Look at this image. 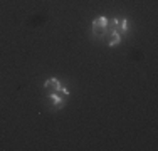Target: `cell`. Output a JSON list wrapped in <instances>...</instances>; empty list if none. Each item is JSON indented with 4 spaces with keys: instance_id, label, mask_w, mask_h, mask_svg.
<instances>
[{
    "instance_id": "cell-1",
    "label": "cell",
    "mask_w": 158,
    "mask_h": 151,
    "mask_svg": "<svg viewBox=\"0 0 158 151\" xmlns=\"http://www.w3.org/2000/svg\"><path fill=\"white\" fill-rule=\"evenodd\" d=\"M67 97H69V91L64 89V88H61L57 92L49 94V99L52 101V106H54L56 109H61L62 106H64V103L67 101Z\"/></svg>"
},
{
    "instance_id": "cell-2",
    "label": "cell",
    "mask_w": 158,
    "mask_h": 151,
    "mask_svg": "<svg viewBox=\"0 0 158 151\" xmlns=\"http://www.w3.org/2000/svg\"><path fill=\"white\" fill-rule=\"evenodd\" d=\"M106 22H108L106 17H98L93 20V32H94V35H98V37L104 35V32H106Z\"/></svg>"
},
{
    "instance_id": "cell-3",
    "label": "cell",
    "mask_w": 158,
    "mask_h": 151,
    "mask_svg": "<svg viewBox=\"0 0 158 151\" xmlns=\"http://www.w3.org/2000/svg\"><path fill=\"white\" fill-rule=\"evenodd\" d=\"M44 88H46V91H47V94H52V92H57L59 89L62 88L61 86V82L57 81V79H47L46 81V84H44Z\"/></svg>"
},
{
    "instance_id": "cell-4",
    "label": "cell",
    "mask_w": 158,
    "mask_h": 151,
    "mask_svg": "<svg viewBox=\"0 0 158 151\" xmlns=\"http://www.w3.org/2000/svg\"><path fill=\"white\" fill-rule=\"evenodd\" d=\"M116 25H118V18H108V22H106V32H104V35L110 37L111 34L116 30Z\"/></svg>"
},
{
    "instance_id": "cell-5",
    "label": "cell",
    "mask_w": 158,
    "mask_h": 151,
    "mask_svg": "<svg viewBox=\"0 0 158 151\" xmlns=\"http://www.w3.org/2000/svg\"><path fill=\"white\" fill-rule=\"evenodd\" d=\"M126 30H128V20H126V18H121V20L118 18V25H116V32H118L119 35H125V34H126Z\"/></svg>"
},
{
    "instance_id": "cell-6",
    "label": "cell",
    "mask_w": 158,
    "mask_h": 151,
    "mask_svg": "<svg viewBox=\"0 0 158 151\" xmlns=\"http://www.w3.org/2000/svg\"><path fill=\"white\" fill-rule=\"evenodd\" d=\"M119 42H121V35H119L118 32H113L111 35H110V40H108V45H110V47H114V45H118Z\"/></svg>"
}]
</instances>
